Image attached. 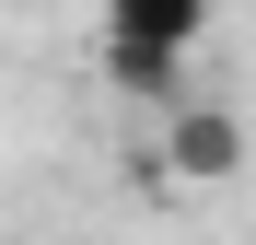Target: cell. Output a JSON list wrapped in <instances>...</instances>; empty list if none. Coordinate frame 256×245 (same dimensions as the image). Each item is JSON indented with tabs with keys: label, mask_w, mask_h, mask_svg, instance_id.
Masks as SVG:
<instances>
[{
	"label": "cell",
	"mask_w": 256,
	"mask_h": 245,
	"mask_svg": "<svg viewBox=\"0 0 256 245\" xmlns=\"http://www.w3.org/2000/svg\"><path fill=\"white\" fill-rule=\"evenodd\" d=\"M140 175H152V187H233V175H244V117H233L222 94H186L175 117H163V140L140 152Z\"/></svg>",
	"instance_id": "cell-1"
},
{
	"label": "cell",
	"mask_w": 256,
	"mask_h": 245,
	"mask_svg": "<svg viewBox=\"0 0 256 245\" xmlns=\"http://www.w3.org/2000/svg\"><path fill=\"white\" fill-rule=\"evenodd\" d=\"M198 35H210V12H198V0H116V12H105V47H152V59H186Z\"/></svg>",
	"instance_id": "cell-2"
}]
</instances>
